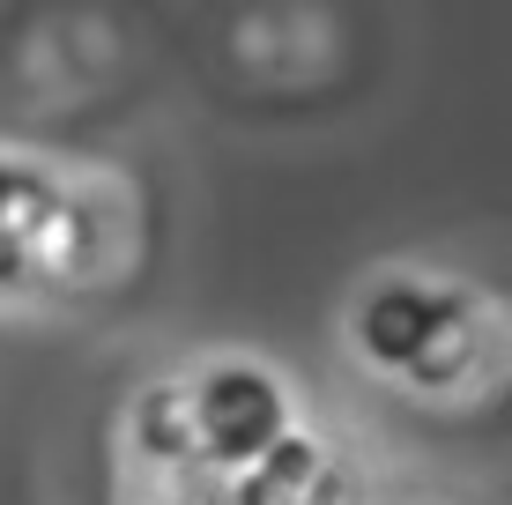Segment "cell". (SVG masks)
<instances>
[{
  "label": "cell",
  "instance_id": "1",
  "mask_svg": "<svg viewBox=\"0 0 512 505\" xmlns=\"http://www.w3.org/2000/svg\"><path fill=\"white\" fill-rule=\"evenodd\" d=\"M282 431H290V416H282V387L268 372H253V364H223V372L201 387V446L223 468H253Z\"/></svg>",
  "mask_w": 512,
  "mask_h": 505
},
{
  "label": "cell",
  "instance_id": "2",
  "mask_svg": "<svg viewBox=\"0 0 512 505\" xmlns=\"http://www.w3.org/2000/svg\"><path fill=\"white\" fill-rule=\"evenodd\" d=\"M446 335H461V298H438V290H416V283L379 290L357 320V342L379 364H401V372H431V342Z\"/></svg>",
  "mask_w": 512,
  "mask_h": 505
},
{
  "label": "cell",
  "instance_id": "3",
  "mask_svg": "<svg viewBox=\"0 0 512 505\" xmlns=\"http://www.w3.org/2000/svg\"><path fill=\"white\" fill-rule=\"evenodd\" d=\"M67 231V201L38 171L0 164V283H30L52 260V238Z\"/></svg>",
  "mask_w": 512,
  "mask_h": 505
},
{
  "label": "cell",
  "instance_id": "4",
  "mask_svg": "<svg viewBox=\"0 0 512 505\" xmlns=\"http://www.w3.org/2000/svg\"><path fill=\"white\" fill-rule=\"evenodd\" d=\"M320 476V454H312V439H282L260 454L253 468H245V505H282V498H297L305 483Z\"/></svg>",
  "mask_w": 512,
  "mask_h": 505
}]
</instances>
